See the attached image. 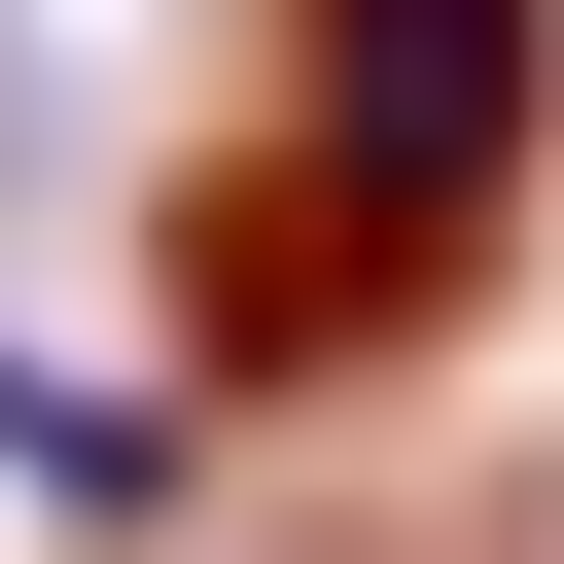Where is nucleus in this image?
I'll use <instances>...</instances> for the list:
<instances>
[{"label": "nucleus", "mask_w": 564, "mask_h": 564, "mask_svg": "<svg viewBox=\"0 0 564 564\" xmlns=\"http://www.w3.org/2000/svg\"><path fill=\"white\" fill-rule=\"evenodd\" d=\"M529 141H564V0H282L247 141L176 176V317H212V388H352V352H423V317L494 282Z\"/></svg>", "instance_id": "nucleus-1"}]
</instances>
